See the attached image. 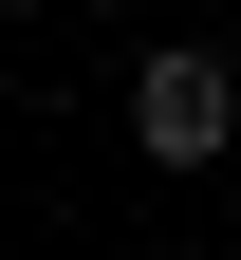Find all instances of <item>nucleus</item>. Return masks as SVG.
<instances>
[{
	"instance_id": "1",
	"label": "nucleus",
	"mask_w": 241,
	"mask_h": 260,
	"mask_svg": "<svg viewBox=\"0 0 241 260\" xmlns=\"http://www.w3.org/2000/svg\"><path fill=\"white\" fill-rule=\"evenodd\" d=\"M130 149H149V168H223L241 149V56H204V38L130 56Z\"/></svg>"
}]
</instances>
